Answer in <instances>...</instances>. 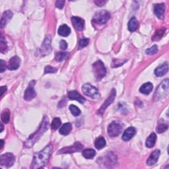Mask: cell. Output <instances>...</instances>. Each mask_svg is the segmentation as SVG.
I'll return each instance as SVG.
<instances>
[{"instance_id": "6da1fadb", "label": "cell", "mask_w": 169, "mask_h": 169, "mask_svg": "<svg viewBox=\"0 0 169 169\" xmlns=\"http://www.w3.org/2000/svg\"><path fill=\"white\" fill-rule=\"evenodd\" d=\"M53 147L52 145H49L46 147L44 149L38 153H36L33 157L32 162V168H40L47 163L49 158L52 155Z\"/></svg>"}, {"instance_id": "7a4b0ae2", "label": "cell", "mask_w": 169, "mask_h": 169, "mask_svg": "<svg viewBox=\"0 0 169 169\" xmlns=\"http://www.w3.org/2000/svg\"><path fill=\"white\" fill-rule=\"evenodd\" d=\"M49 124V120L47 116H44L42 122L37 131H36L34 134L30 135L27 140L24 143V147L26 148H30L34 145V143L37 142L40 137L42 136L44 133L48 130V127Z\"/></svg>"}, {"instance_id": "3957f363", "label": "cell", "mask_w": 169, "mask_h": 169, "mask_svg": "<svg viewBox=\"0 0 169 169\" xmlns=\"http://www.w3.org/2000/svg\"><path fill=\"white\" fill-rule=\"evenodd\" d=\"M169 89V81L168 79H166L161 82V83L157 87L154 94L153 100L155 101L160 100L166 97L168 94Z\"/></svg>"}, {"instance_id": "277c9868", "label": "cell", "mask_w": 169, "mask_h": 169, "mask_svg": "<svg viewBox=\"0 0 169 169\" xmlns=\"http://www.w3.org/2000/svg\"><path fill=\"white\" fill-rule=\"evenodd\" d=\"M93 70L96 80L100 81L105 78L106 74V69L104 64L100 60H98L93 65Z\"/></svg>"}, {"instance_id": "5b68a950", "label": "cell", "mask_w": 169, "mask_h": 169, "mask_svg": "<svg viewBox=\"0 0 169 169\" xmlns=\"http://www.w3.org/2000/svg\"><path fill=\"white\" fill-rule=\"evenodd\" d=\"M122 131V126L118 122H112L108 127V134L111 137L118 136Z\"/></svg>"}, {"instance_id": "8992f818", "label": "cell", "mask_w": 169, "mask_h": 169, "mask_svg": "<svg viewBox=\"0 0 169 169\" xmlns=\"http://www.w3.org/2000/svg\"><path fill=\"white\" fill-rule=\"evenodd\" d=\"M83 145L80 142H75L73 145L69 147H64L58 151V154H72L83 149Z\"/></svg>"}, {"instance_id": "52a82bcc", "label": "cell", "mask_w": 169, "mask_h": 169, "mask_svg": "<svg viewBox=\"0 0 169 169\" xmlns=\"http://www.w3.org/2000/svg\"><path fill=\"white\" fill-rule=\"evenodd\" d=\"M83 93L93 99H97L100 96L98 89L89 83H86L82 87Z\"/></svg>"}, {"instance_id": "ba28073f", "label": "cell", "mask_w": 169, "mask_h": 169, "mask_svg": "<svg viewBox=\"0 0 169 169\" xmlns=\"http://www.w3.org/2000/svg\"><path fill=\"white\" fill-rule=\"evenodd\" d=\"M110 17V13L106 10H101L97 11L93 17V21L98 24H105L109 20Z\"/></svg>"}, {"instance_id": "9c48e42d", "label": "cell", "mask_w": 169, "mask_h": 169, "mask_svg": "<svg viewBox=\"0 0 169 169\" xmlns=\"http://www.w3.org/2000/svg\"><path fill=\"white\" fill-rule=\"evenodd\" d=\"M15 162V157L12 153H7L0 157V165L6 167H11Z\"/></svg>"}, {"instance_id": "30bf717a", "label": "cell", "mask_w": 169, "mask_h": 169, "mask_svg": "<svg viewBox=\"0 0 169 169\" xmlns=\"http://www.w3.org/2000/svg\"><path fill=\"white\" fill-rule=\"evenodd\" d=\"M116 90L114 89H113L112 90L110 95L109 96V98L106 100V101L104 102L103 104H102V105L101 106V107L99 109V110H98V114H99L102 116V114H104V112L106 110V109L108 108L110 104H112V102H114V100L115 99V97H116Z\"/></svg>"}, {"instance_id": "8fae6325", "label": "cell", "mask_w": 169, "mask_h": 169, "mask_svg": "<svg viewBox=\"0 0 169 169\" xmlns=\"http://www.w3.org/2000/svg\"><path fill=\"white\" fill-rule=\"evenodd\" d=\"M34 85H35L34 81H32L30 82L27 89L24 92V100H26L27 101H30V100H31L32 99H33L34 98H35L36 92L34 89Z\"/></svg>"}, {"instance_id": "7c38bea8", "label": "cell", "mask_w": 169, "mask_h": 169, "mask_svg": "<svg viewBox=\"0 0 169 169\" xmlns=\"http://www.w3.org/2000/svg\"><path fill=\"white\" fill-rule=\"evenodd\" d=\"M51 51H52V48H51V37L50 36L47 37L43 42L42 47L40 50V52L42 56L49 54Z\"/></svg>"}, {"instance_id": "4fadbf2b", "label": "cell", "mask_w": 169, "mask_h": 169, "mask_svg": "<svg viewBox=\"0 0 169 169\" xmlns=\"http://www.w3.org/2000/svg\"><path fill=\"white\" fill-rule=\"evenodd\" d=\"M68 95L69 99L72 100H77L81 104L85 103V102L86 100L84 97L83 96H81L78 92L76 91H69Z\"/></svg>"}, {"instance_id": "5bb4252c", "label": "cell", "mask_w": 169, "mask_h": 169, "mask_svg": "<svg viewBox=\"0 0 169 169\" xmlns=\"http://www.w3.org/2000/svg\"><path fill=\"white\" fill-rule=\"evenodd\" d=\"M20 64V60L18 56H13L9 60L7 64V68L9 70H16L17 69Z\"/></svg>"}, {"instance_id": "9a60e30c", "label": "cell", "mask_w": 169, "mask_h": 169, "mask_svg": "<svg viewBox=\"0 0 169 169\" xmlns=\"http://www.w3.org/2000/svg\"><path fill=\"white\" fill-rule=\"evenodd\" d=\"M165 11V5L164 3L155 4L154 6V13L156 16L159 18L162 19L164 17Z\"/></svg>"}, {"instance_id": "2e32d148", "label": "cell", "mask_w": 169, "mask_h": 169, "mask_svg": "<svg viewBox=\"0 0 169 169\" xmlns=\"http://www.w3.org/2000/svg\"><path fill=\"white\" fill-rule=\"evenodd\" d=\"M12 17H13V13L11 11L7 10V11H4L2 15V17L1 19V23H0V26H1V28L3 29L6 27L7 23L11 19Z\"/></svg>"}, {"instance_id": "e0dca14e", "label": "cell", "mask_w": 169, "mask_h": 169, "mask_svg": "<svg viewBox=\"0 0 169 169\" xmlns=\"http://www.w3.org/2000/svg\"><path fill=\"white\" fill-rule=\"evenodd\" d=\"M71 22L74 27L78 30H82L85 26V20L78 17H71Z\"/></svg>"}, {"instance_id": "ac0fdd59", "label": "cell", "mask_w": 169, "mask_h": 169, "mask_svg": "<svg viewBox=\"0 0 169 169\" xmlns=\"http://www.w3.org/2000/svg\"><path fill=\"white\" fill-rule=\"evenodd\" d=\"M160 151L159 150H155L153 152H152V153L151 154V155L149 156V157L148 158V159L147 160V164L149 166H152L153 165H155V164L157 162L158 157L160 156Z\"/></svg>"}, {"instance_id": "d6986e66", "label": "cell", "mask_w": 169, "mask_h": 169, "mask_svg": "<svg viewBox=\"0 0 169 169\" xmlns=\"http://www.w3.org/2000/svg\"><path fill=\"white\" fill-rule=\"evenodd\" d=\"M136 130L134 127H130L128 128H127L122 135L123 140H124L126 141L130 140L136 134Z\"/></svg>"}, {"instance_id": "ffe728a7", "label": "cell", "mask_w": 169, "mask_h": 169, "mask_svg": "<svg viewBox=\"0 0 169 169\" xmlns=\"http://www.w3.org/2000/svg\"><path fill=\"white\" fill-rule=\"evenodd\" d=\"M168 70V65L167 63H165L161 65L158 66L155 70V74L157 77H162L165 75Z\"/></svg>"}, {"instance_id": "44dd1931", "label": "cell", "mask_w": 169, "mask_h": 169, "mask_svg": "<svg viewBox=\"0 0 169 169\" xmlns=\"http://www.w3.org/2000/svg\"><path fill=\"white\" fill-rule=\"evenodd\" d=\"M58 33L60 36H61V37H66L70 34L71 29L67 24H62L59 27Z\"/></svg>"}, {"instance_id": "7402d4cb", "label": "cell", "mask_w": 169, "mask_h": 169, "mask_svg": "<svg viewBox=\"0 0 169 169\" xmlns=\"http://www.w3.org/2000/svg\"><path fill=\"white\" fill-rule=\"evenodd\" d=\"M153 86L151 83H146L143 84L140 89V91L141 93L145 95H149L152 91Z\"/></svg>"}, {"instance_id": "603a6c76", "label": "cell", "mask_w": 169, "mask_h": 169, "mask_svg": "<svg viewBox=\"0 0 169 169\" xmlns=\"http://www.w3.org/2000/svg\"><path fill=\"white\" fill-rule=\"evenodd\" d=\"M157 140V136L155 133L152 134L147 137V139L145 142V145L148 148H151L155 145V142Z\"/></svg>"}, {"instance_id": "cb8c5ba5", "label": "cell", "mask_w": 169, "mask_h": 169, "mask_svg": "<svg viewBox=\"0 0 169 169\" xmlns=\"http://www.w3.org/2000/svg\"><path fill=\"white\" fill-rule=\"evenodd\" d=\"M106 142L103 137H99L95 141V147L97 149H102L106 146Z\"/></svg>"}, {"instance_id": "d4e9b609", "label": "cell", "mask_w": 169, "mask_h": 169, "mask_svg": "<svg viewBox=\"0 0 169 169\" xmlns=\"http://www.w3.org/2000/svg\"><path fill=\"white\" fill-rule=\"evenodd\" d=\"M71 129H72V126H71L70 123H65L61 127V128L60 129V133L61 135L67 136L69 134Z\"/></svg>"}, {"instance_id": "484cf974", "label": "cell", "mask_w": 169, "mask_h": 169, "mask_svg": "<svg viewBox=\"0 0 169 169\" xmlns=\"http://www.w3.org/2000/svg\"><path fill=\"white\" fill-rule=\"evenodd\" d=\"M138 25H139V23H138L137 20L136 19V17H132L128 23V24H127V27H128V30L131 32H134L135 30H137Z\"/></svg>"}, {"instance_id": "4316f807", "label": "cell", "mask_w": 169, "mask_h": 169, "mask_svg": "<svg viewBox=\"0 0 169 169\" xmlns=\"http://www.w3.org/2000/svg\"><path fill=\"white\" fill-rule=\"evenodd\" d=\"M82 155L87 159H91L96 155V151L92 149H87L82 152Z\"/></svg>"}, {"instance_id": "83f0119b", "label": "cell", "mask_w": 169, "mask_h": 169, "mask_svg": "<svg viewBox=\"0 0 169 169\" xmlns=\"http://www.w3.org/2000/svg\"><path fill=\"white\" fill-rule=\"evenodd\" d=\"M2 121L5 123V124H7L10 120V111L8 109L4 110L1 115Z\"/></svg>"}, {"instance_id": "f1b7e54d", "label": "cell", "mask_w": 169, "mask_h": 169, "mask_svg": "<svg viewBox=\"0 0 169 169\" xmlns=\"http://www.w3.org/2000/svg\"><path fill=\"white\" fill-rule=\"evenodd\" d=\"M68 53L67 52H58L55 56V60L57 61H62L68 58Z\"/></svg>"}, {"instance_id": "f546056e", "label": "cell", "mask_w": 169, "mask_h": 169, "mask_svg": "<svg viewBox=\"0 0 169 169\" xmlns=\"http://www.w3.org/2000/svg\"><path fill=\"white\" fill-rule=\"evenodd\" d=\"M69 109L71 112V113L74 116H78L81 114L80 109L78 108V107H77L76 106L73 105H71L69 106Z\"/></svg>"}, {"instance_id": "4dcf8cb0", "label": "cell", "mask_w": 169, "mask_h": 169, "mask_svg": "<svg viewBox=\"0 0 169 169\" xmlns=\"http://www.w3.org/2000/svg\"><path fill=\"white\" fill-rule=\"evenodd\" d=\"M61 122L59 118H54V120H52V124H51L52 129L54 130H56L57 129H58V127L61 126Z\"/></svg>"}, {"instance_id": "1f68e13d", "label": "cell", "mask_w": 169, "mask_h": 169, "mask_svg": "<svg viewBox=\"0 0 169 169\" xmlns=\"http://www.w3.org/2000/svg\"><path fill=\"white\" fill-rule=\"evenodd\" d=\"M168 129V124L165 123H159L157 127V131L158 134H161V133L165 132Z\"/></svg>"}, {"instance_id": "d6a6232c", "label": "cell", "mask_w": 169, "mask_h": 169, "mask_svg": "<svg viewBox=\"0 0 169 169\" xmlns=\"http://www.w3.org/2000/svg\"><path fill=\"white\" fill-rule=\"evenodd\" d=\"M7 49V43L6 42V40H4L3 37L2 36L1 40H0V51H1L2 53H4Z\"/></svg>"}, {"instance_id": "836d02e7", "label": "cell", "mask_w": 169, "mask_h": 169, "mask_svg": "<svg viewBox=\"0 0 169 169\" xmlns=\"http://www.w3.org/2000/svg\"><path fill=\"white\" fill-rule=\"evenodd\" d=\"M158 52V47L157 45L153 46L150 48H148L145 50V53L147 55H153L155 54Z\"/></svg>"}, {"instance_id": "e575fe53", "label": "cell", "mask_w": 169, "mask_h": 169, "mask_svg": "<svg viewBox=\"0 0 169 169\" xmlns=\"http://www.w3.org/2000/svg\"><path fill=\"white\" fill-rule=\"evenodd\" d=\"M89 43V39L88 38H83L81 39L79 41V49H83V48L86 47Z\"/></svg>"}, {"instance_id": "d590c367", "label": "cell", "mask_w": 169, "mask_h": 169, "mask_svg": "<svg viewBox=\"0 0 169 169\" xmlns=\"http://www.w3.org/2000/svg\"><path fill=\"white\" fill-rule=\"evenodd\" d=\"M57 71V69L52 67L50 65L46 66L44 69V74H48V73H54Z\"/></svg>"}, {"instance_id": "8d00e7d4", "label": "cell", "mask_w": 169, "mask_h": 169, "mask_svg": "<svg viewBox=\"0 0 169 169\" xmlns=\"http://www.w3.org/2000/svg\"><path fill=\"white\" fill-rule=\"evenodd\" d=\"M165 29H162V30H158V31H157L156 34L155 35V37L153 38V40L155 39V38H157V40L160 39L162 37V35L165 34Z\"/></svg>"}, {"instance_id": "74e56055", "label": "cell", "mask_w": 169, "mask_h": 169, "mask_svg": "<svg viewBox=\"0 0 169 169\" xmlns=\"http://www.w3.org/2000/svg\"><path fill=\"white\" fill-rule=\"evenodd\" d=\"M64 4H65V1H64V0H59V1H57L56 2V6L57 8L61 9L64 7Z\"/></svg>"}, {"instance_id": "f35d334b", "label": "cell", "mask_w": 169, "mask_h": 169, "mask_svg": "<svg viewBox=\"0 0 169 169\" xmlns=\"http://www.w3.org/2000/svg\"><path fill=\"white\" fill-rule=\"evenodd\" d=\"M60 47L61 50H65L68 47L67 42H66L65 40H61L60 42Z\"/></svg>"}, {"instance_id": "ab89813d", "label": "cell", "mask_w": 169, "mask_h": 169, "mask_svg": "<svg viewBox=\"0 0 169 169\" xmlns=\"http://www.w3.org/2000/svg\"><path fill=\"white\" fill-rule=\"evenodd\" d=\"M6 69V63L3 60H1V73H3Z\"/></svg>"}, {"instance_id": "60d3db41", "label": "cell", "mask_w": 169, "mask_h": 169, "mask_svg": "<svg viewBox=\"0 0 169 169\" xmlns=\"http://www.w3.org/2000/svg\"><path fill=\"white\" fill-rule=\"evenodd\" d=\"M95 3L97 5V6H103V5L106 3V2H105V1H102V2H100V1H98V2H95Z\"/></svg>"}, {"instance_id": "b9f144b4", "label": "cell", "mask_w": 169, "mask_h": 169, "mask_svg": "<svg viewBox=\"0 0 169 169\" xmlns=\"http://www.w3.org/2000/svg\"><path fill=\"white\" fill-rule=\"evenodd\" d=\"M1 91H2V93H1V95L2 96H3V93H4V92H6V91H7V87H6V86H3V87H1Z\"/></svg>"}, {"instance_id": "7bdbcfd3", "label": "cell", "mask_w": 169, "mask_h": 169, "mask_svg": "<svg viewBox=\"0 0 169 169\" xmlns=\"http://www.w3.org/2000/svg\"><path fill=\"white\" fill-rule=\"evenodd\" d=\"M1 144H2V146H1V149H3V144H4V141L3 140H1Z\"/></svg>"}, {"instance_id": "ee69618b", "label": "cell", "mask_w": 169, "mask_h": 169, "mask_svg": "<svg viewBox=\"0 0 169 169\" xmlns=\"http://www.w3.org/2000/svg\"><path fill=\"white\" fill-rule=\"evenodd\" d=\"M1 127H2V130H1V132H2V131H3V124H1Z\"/></svg>"}]
</instances>
